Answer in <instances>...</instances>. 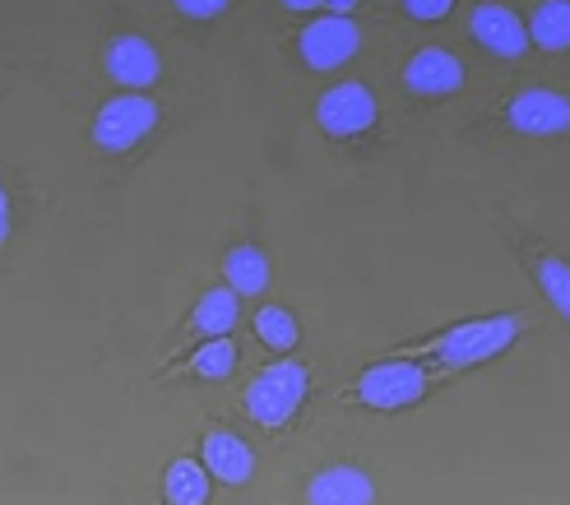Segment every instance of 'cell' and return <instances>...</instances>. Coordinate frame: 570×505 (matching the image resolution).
Listing matches in <instances>:
<instances>
[{
  "instance_id": "obj_22",
  "label": "cell",
  "mask_w": 570,
  "mask_h": 505,
  "mask_svg": "<svg viewBox=\"0 0 570 505\" xmlns=\"http://www.w3.org/2000/svg\"><path fill=\"white\" fill-rule=\"evenodd\" d=\"M10 237V195H6V186H0V241Z\"/></svg>"
},
{
  "instance_id": "obj_1",
  "label": "cell",
  "mask_w": 570,
  "mask_h": 505,
  "mask_svg": "<svg viewBox=\"0 0 570 505\" xmlns=\"http://www.w3.org/2000/svg\"><path fill=\"white\" fill-rule=\"evenodd\" d=\"M306 399V372L297 362H274L246 389V413L261 427H283Z\"/></svg>"
},
{
  "instance_id": "obj_15",
  "label": "cell",
  "mask_w": 570,
  "mask_h": 505,
  "mask_svg": "<svg viewBox=\"0 0 570 505\" xmlns=\"http://www.w3.org/2000/svg\"><path fill=\"white\" fill-rule=\"evenodd\" d=\"M237 316H242L237 293H233V288H209L205 297H199L190 325H195L199 334H205V339H214V334H227V329H233V325H237Z\"/></svg>"
},
{
  "instance_id": "obj_19",
  "label": "cell",
  "mask_w": 570,
  "mask_h": 505,
  "mask_svg": "<svg viewBox=\"0 0 570 505\" xmlns=\"http://www.w3.org/2000/svg\"><path fill=\"white\" fill-rule=\"evenodd\" d=\"M533 274H538V288H543V297H548V301L557 306V311L570 320V265L548 256V260H538V269H533Z\"/></svg>"
},
{
  "instance_id": "obj_18",
  "label": "cell",
  "mask_w": 570,
  "mask_h": 505,
  "mask_svg": "<svg viewBox=\"0 0 570 505\" xmlns=\"http://www.w3.org/2000/svg\"><path fill=\"white\" fill-rule=\"evenodd\" d=\"M237 372V344L227 339V334H214V339L190 357V376L199 380H227Z\"/></svg>"
},
{
  "instance_id": "obj_14",
  "label": "cell",
  "mask_w": 570,
  "mask_h": 505,
  "mask_svg": "<svg viewBox=\"0 0 570 505\" xmlns=\"http://www.w3.org/2000/svg\"><path fill=\"white\" fill-rule=\"evenodd\" d=\"M529 42H538L543 51H570V0H543L533 10Z\"/></svg>"
},
{
  "instance_id": "obj_23",
  "label": "cell",
  "mask_w": 570,
  "mask_h": 505,
  "mask_svg": "<svg viewBox=\"0 0 570 505\" xmlns=\"http://www.w3.org/2000/svg\"><path fill=\"white\" fill-rule=\"evenodd\" d=\"M321 10H330V14H348V10H357V0H325Z\"/></svg>"
},
{
  "instance_id": "obj_21",
  "label": "cell",
  "mask_w": 570,
  "mask_h": 505,
  "mask_svg": "<svg viewBox=\"0 0 570 505\" xmlns=\"http://www.w3.org/2000/svg\"><path fill=\"white\" fill-rule=\"evenodd\" d=\"M177 10L186 19H218L227 10V0H177Z\"/></svg>"
},
{
  "instance_id": "obj_17",
  "label": "cell",
  "mask_w": 570,
  "mask_h": 505,
  "mask_svg": "<svg viewBox=\"0 0 570 505\" xmlns=\"http://www.w3.org/2000/svg\"><path fill=\"white\" fill-rule=\"evenodd\" d=\"M255 334H261V344L274 348V353H288L302 339L297 316L288 311V306H261V316H255Z\"/></svg>"
},
{
  "instance_id": "obj_8",
  "label": "cell",
  "mask_w": 570,
  "mask_h": 505,
  "mask_svg": "<svg viewBox=\"0 0 570 505\" xmlns=\"http://www.w3.org/2000/svg\"><path fill=\"white\" fill-rule=\"evenodd\" d=\"M404 83L422 98H450L464 89V61L445 47H422L404 70Z\"/></svg>"
},
{
  "instance_id": "obj_6",
  "label": "cell",
  "mask_w": 570,
  "mask_h": 505,
  "mask_svg": "<svg viewBox=\"0 0 570 505\" xmlns=\"http://www.w3.org/2000/svg\"><path fill=\"white\" fill-rule=\"evenodd\" d=\"M302 61L311 70H334V66H348L357 47H362V28L348 14H325L311 28H302Z\"/></svg>"
},
{
  "instance_id": "obj_4",
  "label": "cell",
  "mask_w": 570,
  "mask_h": 505,
  "mask_svg": "<svg viewBox=\"0 0 570 505\" xmlns=\"http://www.w3.org/2000/svg\"><path fill=\"white\" fill-rule=\"evenodd\" d=\"M376 93L366 89L362 79H353V83H334V89L321 98V107H316V121H321V130L325 135H334V139H353V135H362V130H372L376 126Z\"/></svg>"
},
{
  "instance_id": "obj_11",
  "label": "cell",
  "mask_w": 570,
  "mask_h": 505,
  "mask_svg": "<svg viewBox=\"0 0 570 505\" xmlns=\"http://www.w3.org/2000/svg\"><path fill=\"white\" fill-rule=\"evenodd\" d=\"M306 501L311 505H372L376 501V487H372V478H366L362 468L334 464V468H325V473L311 478Z\"/></svg>"
},
{
  "instance_id": "obj_2",
  "label": "cell",
  "mask_w": 570,
  "mask_h": 505,
  "mask_svg": "<svg viewBox=\"0 0 570 505\" xmlns=\"http://www.w3.org/2000/svg\"><path fill=\"white\" fill-rule=\"evenodd\" d=\"M520 334L515 316H488V320H469V325H454L445 339L436 344L445 367H478V362H492L501 357Z\"/></svg>"
},
{
  "instance_id": "obj_9",
  "label": "cell",
  "mask_w": 570,
  "mask_h": 505,
  "mask_svg": "<svg viewBox=\"0 0 570 505\" xmlns=\"http://www.w3.org/2000/svg\"><path fill=\"white\" fill-rule=\"evenodd\" d=\"M107 75L126 83V89H149V83L158 79L163 61H158V47L149 38H135V33H121L107 42Z\"/></svg>"
},
{
  "instance_id": "obj_24",
  "label": "cell",
  "mask_w": 570,
  "mask_h": 505,
  "mask_svg": "<svg viewBox=\"0 0 570 505\" xmlns=\"http://www.w3.org/2000/svg\"><path fill=\"white\" fill-rule=\"evenodd\" d=\"M283 6H288V10H321L325 0H283Z\"/></svg>"
},
{
  "instance_id": "obj_7",
  "label": "cell",
  "mask_w": 570,
  "mask_h": 505,
  "mask_svg": "<svg viewBox=\"0 0 570 505\" xmlns=\"http://www.w3.org/2000/svg\"><path fill=\"white\" fill-rule=\"evenodd\" d=\"M505 117L520 135H533V139L566 135L570 130V98L552 93V89H524L515 102H510Z\"/></svg>"
},
{
  "instance_id": "obj_12",
  "label": "cell",
  "mask_w": 570,
  "mask_h": 505,
  "mask_svg": "<svg viewBox=\"0 0 570 505\" xmlns=\"http://www.w3.org/2000/svg\"><path fill=\"white\" fill-rule=\"evenodd\" d=\"M205 468L214 473V478H223L227 487H242L250 483V473H255V455H250V445L233 432H209L205 436Z\"/></svg>"
},
{
  "instance_id": "obj_13",
  "label": "cell",
  "mask_w": 570,
  "mask_h": 505,
  "mask_svg": "<svg viewBox=\"0 0 570 505\" xmlns=\"http://www.w3.org/2000/svg\"><path fill=\"white\" fill-rule=\"evenodd\" d=\"M223 274L237 297H261L269 288V256L261 246H233L223 260Z\"/></svg>"
},
{
  "instance_id": "obj_20",
  "label": "cell",
  "mask_w": 570,
  "mask_h": 505,
  "mask_svg": "<svg viewBox=\"0 0 570 505\" xmlns=\"http://www.w3.org/2000/svg\"><path fill=\"white\" fill-rule=\"evenodd\" d=\"M404 10L417 19V23H436L454 10V0H404Z\"/></svg>"
},
{
  "instance_id": "obj_10",
  "label": "cell",
  "mask_w": 570,
  "mask_h": 505,
  "mask_svg": "<svg viewBox=\"0 0 570 505\" xmlns=\"http://www.w3.org/2000/svg\"><path fill=\"white\" fill-rule=\"evenodd\" d=\"M473 38L488 47L492 56H524L529 51V23H520V14L515 10H505L501 0H488V6H478L473 10Z\"/></svg>"
},
{
  "instance_id": "obj_16",
  "label": "cell",
  "mask_w": 570,
  "mask_h": 505,
  "mask_svg": "<svg viewBox=\"0 0 570 505\" xmlns=\"http://www.w3.org/2000/svg\"><path fill=\"white\" fill-rule=\"evenodd\" d=\"M163 492H167V501H173V505H205L209 501V473H205V464L177 459L173 468H167Z\"/></svg>"
},
{
  "instance_id": "obj_3",
  "label": "cell",
  "mask_w": 570,
  "mask_h": 505,
  "mask_svg": "<svg viewBox=\"0 0 570 505\" xmlns=\"http://www.w3.org/2000/svg\"><path fill=\"white\" fill-rule=\"evenodd\" d=\"M158 126V107L145 93H126V98H111L98 107V121H94V145L107 154H130L139 139Z\"/></svg>"
},
{
  "instance_id": "obj_5",
  "label": "cell",
  "mask_w": 570,
  "mask_h": 505,
  "mask_svg": "<svg viewBox=\"0 0 570 505\" xmlns=\"http://www.w3.org/2000/svg\"><path fill=\"white\" fill-rule=\"evenodd\" d=\"M426 395V372L417 362H381V367L362 372L357 399L366 408H409Z\"/></svg>"
}]
</instances>
